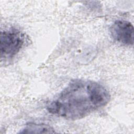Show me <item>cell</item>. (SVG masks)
Segmentation results:
<instances>
[{"instance_id": "3957f363", "label": "cell", "mask_w": 134, "mask_h": 134, "mask_svg": "<svg viewBox=\"0 0 134 134\" xmlns=\"http://www.w3.org/2000/svg\"><path fill=\"white\" fill-rule=\"evenodd\" d=\"M112 38L117 42L126 46L133 44V27L127 20H117L115 21L110 27Z\"/></svg>"}, {"instance_id": "6da1fadb", "label": "cell", "mask_w": 134, "mask_h": 134, "mask_svg": "<svg viewBox=\"0 0 134 134\" xmlns=\"http://www.w3.org/2000/svg\"><path fill=\"white\" fill-rule=\"evenodd\" d=\"M110 98L108 90L100 83L90 80L75 79L48 104L47 109L52 115L75 120L104 107Z\"/></svg>"}, {"instance_id": "277c9868", "label": "cell", "mask_w": 134, "mask_h": 134, "mask_svg": "<svg viewBox=\"0 0 134 134\" xmlns=\"http://www.w3.org/2000/svg\"><path fill=\"white\" fill-rule=\"evenodd\" d=\"M53 128L44 124L29 122L19 132L21 133H54Z\"/></svg>"}, {"instance_id": "7a4b0ae2", "label": "cell", "mask_w": 134, "mask_h": 134, "mask_svg": "<svg viewBox=\"0 0 134 134\" xmlns=\"http://www.w3.org/2000/svg\"><path fill=\"white\" fill-rule=\"evenodd\" d=\"M25 41V34L16 28L2 30L0 36L1 61L14 58L24 47Z\"/></svg>"}]
</instances>
